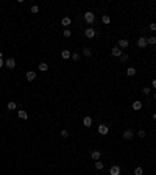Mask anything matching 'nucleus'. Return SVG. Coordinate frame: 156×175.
<instances>
[{
  "label": "nucleus",
  "instance_id": "33",
  "mask_svg": "<svg viewBox=\"0 0 156 175\" xmlns=\"http://www.w3.org/2000/svg\"><path fill=\"white\" fill-rule=\"evenodd\" d=\"M3 64H5V63H3V59H2V58H0V67H2Z\"/></svg>",
  "mask_w": 156,
  "mask_h": 175
},
{
  "label": "nucleus",
  "instance_id": "20",
  "mask_svg": "<svg viewBox=\"0 0 156 175\" xmlns=\"http://www.w3.org/2000/svg\"><path fill=\"white\" fill-rule=\"evenodd\" d=\"M147 44H150V45H155L156 44V38H147Z\"/></svg>",
  "mask_w": 156,
  "mask_h": 175
},
{
  "label": "nucleus",
  "instance_id": "34",
  "mask_svg": "<svg viewBox=\"0 0 156 175\" xmlns=\"http://www.w3.org/2000/svg\"><path fill=\"white\" fill-rule=\"evenodd\" d=\"M153 88L156 89V80H153Z\"/></svg>",
  "mask_w": 156,
  "mask_h": 175
},
{
  "label": "nucleus",
  "instance_id": "25",
  "mask_svg": "<svg viewBox=\"0 0 156 175\" xmlns=\"http://www.w3.org/2000/svg\"><path fill=\"white\" fill-rule=\"evenodd\" d=\"M95 169H103V163H100V161H95Z\"/></svg>",
  "mask_w": 156,
  "mask_h": 175
},
{
  "label": "nucleus",
  "instance_id": "16",
  "mask_svg": "<svg viewBox=\"0 0 156 175\" xmlns=\"http://www.w3.org/2000/svg\"><path fill=\"white\" fill-rule=\"evenodd\" d=\"M126 75H128V77H134V75H136V69H134V67H128V69H126Z\"/></svg>",
  "mask_w": 156,
  "mask_h": 175
},
{
  "label": "nucleus",
  "instance_id": "10",
  "mask_svg": "<svg viewBox=\"0 0 156 175\" xmlns=\"http://www.w3.org/2000/svg\"><path fill=\"white\" fill-rule=\"evenodd\" d=\"M100 155H102V153H100L98 150H94V152H91V158L94 161H98L100 160Z\"/></svg>",
  "mask_w": 156,
  "mask_h": 175
},
{
  "label": "nucleus",
  "instance_id": "29",
  "mask_svg": "<svg viewBox=\"0 0 156 175\" xmlns=\"http://www.w3.org/2000/svg\"><path fill=\"white\" fill-rule=\"evenodd\" d=\"M70 58H72L73 61H78V58H80V56H78V53H72V56H70Z\"/></svg>",
  "mask_w": 156,
  "mask_h": 175
},
{
  "label": "nucleus",
  "instance_id": "9",
  "mask_svg": "<svg viewBox=\"0 0 156 175\" xmlns=\"http://www.w3.org/2000/svg\"><path fill=\"white\" fill-rule=\"evenodd\" d=\"M130 45V41L128 39H120L119 41V49H126Z\"/></svg>",
  "mask_w": 156,
  "mask_h": 175
},
{
  "label": "nucleus",
  "instance_id": "3",
  "mask_svg": "<svg viewBox=\"0 0 156 175\" xmlns=\"http://www.w3.org/2000/svg\"><path fill=\"white\" fill-rule=\"evenodd\" d=\"M5 66L8 67V69H14V67H16V59L14 58H8L5 61Z\"/></svg>",
  "mask_w": 156,
  "mask_h": 175
},
{
  "label": "nucleus",
  "instance_id": "8",
  "mask_svg": "<svg viewBox=\"0 0 156 175\" xmlns=\"http://www.w3.org/2000/svg\"><path fill=\"white\" fill-rule=\"evenodd\" d=\"M84 35H86V38H94V36H95V30L92 28V27H89V28H86Z\"/></svg>",
  "mask_w": 156,
  "mask_h": 175
},
{
  "label": "nucleus",
  "instance_id": "12",
  "mask_svg": "<svg viewBox=\"0 0 156 175\" xmlns=\"http://www.w3.org/2000/svg\"><path fill=\"white\" fill-rule=\"evenodd\" d=\"M35 78H36V72H33V70L27 72V80H28V81H33Z\"/></svg>",
  "mask_w": 156,
  "mask_h": 175
},
{
  "label": "nucleus",
  "instance_id": "32",
  "mask_svg": "<svg viewBox=\"0 0 156 175\" xmlns=\"http://www.w3.org/2000/svg\"><path fill=\"white\" fill-rule=\"evenodd\" d=\"M148 28L151 30V31H155V30H156V24H150V25H148Z\"/></svg>",
  "mask_w": 156,
  "mask_h": 175
},
{
  "label": "nucleus",
  "instance_id": "11",
  "mask_svg": "<svg viewBox=\"0 0 156 175\" xmlns=\"http://www.w3.org/2000/svg\"><path fill=\"white\" fill-rule=\"evenodd\" d=\"M142 105H144V103H142L141 100H136V102H133V109H134V111H139V109L142 108Z\"/></svg>",
  "mask_w": 156,
  "mask_h": 175
},
{
  "label": "nucleus",
  "instance_id": "1",
  "mask_svg": "<svg viewBox=\"0 0 156 175\" xmlns=\"http://www.w3.org/2000/svg\"><path fill=\"white\" fill-rule=\"evenodd\" d=\"M84 20H86L87 24H94V20H95V14L92 11H87V13H84Z\"/></svg>",
  "mask_w": 156,
  "mask_h": 175
},
{
  "label": "nucleus",
  "instance_id": "17",
  "mask_svg": "<svg viewBox=\"0 0 156 175\" xmlns=\"http://www.w3.org/2000/svg\"><path fill=\"white\" fill-rule=\"evenodd\" d=\"M17 114H19L20 119H28V113H27V111H24V109H20Z\"/></svg>",
  "mask_w": 156,
  "mask_h": 175
},
{
  "label": "nucleus",
  "instance_id": "19",
  "mask_svg": "<svg viewBox=\"0 0 156 175\" xmlns=\"http://www.w3.org/2000/svg\"><path fill=\"white\" fill-rule=\"evenodd\" d=\"M83 55H84V56H91V55H92V50L87 49V47H84V49H83Z\"/></svg>",
  "mask_w": 156,
  "mask_h": 175
},
{
  "label": "nucleus",
  "instance_id": "36",
  "mask_svg": "<svg viewBox=\"0 0 156 175\" xmlns=\"http://www.w3.org/2000/svg\"><path fill=\"white\" fill-rule=\"evenodd\" d=\"M155 100H156V94H155Z\"/></svg>",
  "mask_w": 156,
  "mask_h": 175
},
{
  "label": "nucleus",
  "instance_id": "7",
  "mask_svg": "<svg viewBox=\"0 0 156 175\" xmlns=\"http://www.w3.org/2000/svg\"><path fill=\"white\" fill-rule=\"evenodd\" d=\"M111 55H112V56L120 58V56H122V49H119V47H114V49L111 50Z\"/></svg>",
  "mask_w": 156,
  "mask_h": 175
},
{
  "label": "nucleus",
  "instance_id": "28",
  "mask_svg": "<svg viewBox=\"0 0 156 175\" xmlns=\"http://www.w3.org/2000/svg\"><path fill=\"white\" fill-rule=\"evenodd\" d=\"M37 11H39V8H37L36 5H33V6H31V13L35 14V13H37Z\"/></svg>",
  "mask_w": 156,
  "mask_h": 175
},
{
  "label": "nucleus",
  "instance_id": "23",
  "mask_svg": "<svg viewBox=\"0 0 156 175\" xmlns=\"http://www.w3.org/2000/svg\"><path fill=\"white\" fill-rule=\"evenodd\" d=\"M109 22H111V17H109L108 14H105V16H103V24H106V25H108Z\"/></svg>",
  "mask_w": 156,
  "mask_h": 175
},
{
  "label": "nucleus",
  "instance_id": "5",
  "mask_svg": "<svg viewBox=\"0 0 156 175\" xmlns=\"http://www.w3.org/2000/svg\"><path fill=\"white\" fill-rule=\"evenodd\" d=\"M108 131H109V128H108V125H103V123H102V125H98V133L100 135H108Z\"/></svg>",
  "mask_w": 156,
  "mask_h": 175
},
{
  "label": "nucleus",
  "instance_id": "31",
  "mask_svg": "<svg viewBox=\"0 0 156 175\" xmlns=\"http://www.w3.org/2000/svg\"><path fill=\"white\" fill-rule=\"evenodd\" d=\"M142 92H144L145 95H148V94H150V88H144V89H142Z\"/></svg>",
  "mask_w": 156,
  "mask_h": 175
},
{
  "label": "nucleus",
  "instance_id": "15",
  "mask_svg": "<svg viewBox=\"0 0 156 175\" xmlns=\"http://www.w3.org/2000/svg\"><path fill=\"white\" fill-rule=\"evenodd\" d=\"M61 56L64 58V59H69L70 56H72V53H70L69 50H62V52H61Z\"/></svg>",
  "mask_w": 156,
  "mask_h": 175
},
{
  "label": "nucleus",
  "instance_id": "14",
  "mask_svg": "<svg viewBox=\"0 0 156 175\" xmlns=\"http://www.w3.org/2000/svg\"><path fill=\"white\" fill-rule=\"evenodd\" d=\"M39 70L41 72H47L48 70V64L47 63H39Z\"/></svg>",
  "mask_w": 156,
  "mask_h": 175
},
{
  "label": "nucleus",
  "instance_id": "30",
  "mask_svg": "<svg viewBox=\"0 0 156 175\" xmlns=\"http://www.w3.org/2000/svg\"><path fill=\"white\" fill-rule=\"evenodd\" d=\"M145 135L147 133H145L144 130H139V138H145Z\"/></svg>",
  "mask_w": 156,
  "mask_h": 175
},
{
  "label": "nucleus",
  "instance_id": "26",
  "mask_svg": "<svg viewBox=\"0 0 156 175\" xmlns=\"http://www.w3.org/2000/svg\"><path fill=\"white\" fill-rule=\"evenodd\" d=\"M64 36H66V38H70V36H72V31L66 28V30H64Z\"/></svg>",
  "mask_w": 156,
  "mask_h": 175
},
{
  "label": "nucleus",
  "instance_id": "24",
  "mask_svg": "<svg viewBox=\"0 0 156 175\" xmlns=\"http://www.w3.org/2000/svg\"><path fill=\"white\" fill-rule=\"evenodd\" d=\"M125 61H128V55L122 53V56H120V63H125Z\"/></svg>",
  "mask_w": 156,
  "mask_h": 175
},
{
  "label": "nucleus",
  "instance_id": "18",
  "mask_svg": "<svg viewBox=\"0 0 156 175\" xmlns=\"http://www.w3.org/2000/svg\"><path fill=\"white\" fill-rule=\"evenodd\" d=\"M70 22H72V20H70V17H62V20H61V24L64 25V27H67V25H70Z\"/></svg>",
  "mask_w": 156,
  "mask_h": 175
},
{
  "label": "nucleus",
  "instance_id": "6",
  "mask_svg": "<svg viewBox=\"0 0 156 175\" xmlns=\"http://www.w3.org/2000/svg\"><path fill=\"white\" fill-rule=\"evenodd\" d=\"M137 45L141 47V49H145V47L148 45V44H147V38H139V39H137Z\"/></svg>",
  "mask_w": 156,
  "mask_h": 175
},
{
  "label": "nucleus",
  "instance_id": "2",
  "mask_svg": "<svg viewBox=\"0 0 156 175\" xmlns=\"http://www.w3.org/2000/svg\"><path fill=\"white\" fill-rule=\"evenodd\" d=\"M133 138H134V131H133L131 128H128V130L123 131V139H125V141H131Z\"/></svg>",
  "mask_w": 156,
  "mask_h": 175
},
{
  "label": "nucleus",
  "instance_id": "4",
  "mask_svg": "<svg viewBox=\"0 0 156 175\" xmlns=\"http://www.w3.org/2000/svg\"><path fill=\"white\" fill-rule=\"evenodd\" d=\"M109 175H120V166H111L109 169Z\"/></svg>",
  "mask_w": 156,
  "mask_h": 175
},
{
  "label": "nucleus",
  "instance_id": "27",
  "mask_svg": "<svg viewBox=\"0 0 156 175\" xmlns=\"http://www.w3.org/2000/svg\"><path fill=\"white\" fill-rule=\"evenodd\" d=\"M61 136H62V138H67V136H69V131H67V130H62V131H61Z\"/></svg>",
  "mask_w": 156,
  "mask_h": 175
},
{
  "label": "nucleus",
  "instance_id": "22",
  "mask_svg": "<svg viewBox=\"0 0 156 175\" xmlns=\"http://www.w3.org/2000/svg\"><path fill=\"white\" fill-rule=\"evenodd\" d=\"M142 174H144V169H142V167H136V169H134V175H142Z\"/></svg>",
  "mask_w": 156,
  "mask_h": 175
},
{
  "label": "nucleus",
  "instance_id": "35",
  "mask_svg": "<svg viewBox=\"0 0 156 175\" xmlns=\"http://www.w3.org/2000/svg\"><path fill=\"white\" fill-rule=\"evenodd\" d=\"M153 119H155V121H156V113H153Z\"/></svg>",
  "mask_w": 156,
  "mask_h": 175
},
{
  "label": "nucleus",
  "instance_id": "13",
  "mask_svg": "<svg viewBox=\"0 0 156 175\" xmlns=\"http://www.w3.org/2000/svg\"><path fill=\"white\" fill-rule=\"evenodd\" d=\"M83 125H84V127H91V125H92V119H91L89 116H86V117L83 119Z\"/></svg>",
  "mask_w": 156,
  "mask_h": 175
},
{
  "label": "nucleus",
  "instance_id": "21",
  "mask_svg": "<svg viewBox=\"0 0 156 175\" xmlns=\"http://www.w3.org/2000/svg\"><path fill=\"white\" fill-rule=\"evenodd\" d=\"M6 106H8V109H11V111H12V109H16V106H17V103H16V102H10V103H8Z\"/></svg>",
  "mask_w": 156,
  "mask_h": 175
}]
</instances>
